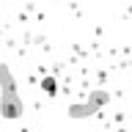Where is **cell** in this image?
Returning a JSON list of instances; mask_svg holds the SVG:
<instances>
[{
    "label": "cell",
    "mask_w": 132,
    "mask_h": 132,
    "mask_svg": "<svg viewBox=\"0 0 132 132\" xmlns=\"http://www.w3.org/2000/svg\"><path fill=\"white\" fill-rule=\"evenodd\" d=\"M41 88H44L47 96H58V91H61V88H58V80H55V77H50V74L41 80Z\"/></svg>",
    "instance_id": "5b68a950"
},
{
    "label": "cell",
    "mask_w": 132,
    "mask_h": 132,
    "mask_svg": "<svg viewBox=\"0 0 132 132\" xmlns=\"http://www.w3.org/2000/svg\"><path fill=\"white\" fill-rule=\"evenodd\" d=\"M25 113V102L19 96V91L11 88V91H0V118H8V121H16L22 118Z\"/></svg>",
    "instance_id": "6da1fadb"
},
{
    "label": "cell",
    "mask_w": 132,
    "mask_h": 132,
    "mask_svg": "<svg viewBox=\"0 0 132 132\" xmlns=\"http://www.w3.org/2000/svg\"><path fill=\"white\" fill-rule=\"evenodd\" d=\"M96 113H99V107L91 105L88 99H85V102H74V105H69V110H66V116L74 118V121H80V118H91V116H96Z\"/></svg>",
    "instance_id": "7a4b0ae2"
},
{
    "label": "cell",
    "mask_w": 132,
    "mask_h": 132,
    "mask_svg": "<svg viewBox=\"0 0 132 132\" xmlns=\"http://www.w3.org/2000/svg\"><path fill=\"white\" fill-rule=\"evenodd\" d=\"M88 102H91V105H96L99 110H102L105 105H110V91H105V88H94V91L88 94Z\"/></svg>",
    "instance_id": "3957f363"
},
{
    "label": "cell",
    "mask_w": 132,
    "mask_h": 132,
    "mask_svg": "<svg viewBox=\"0 0 132 132\" xmlns=\"http://www.w3.org/2000/svg\"><path fill=\"white\" fill-rule=\"evenodd\" d=\"M11 88H16V80L8 69V63H0V91H11Z\"/></svg>",
    "instance_id": "277c9868"
}]
</instances>
